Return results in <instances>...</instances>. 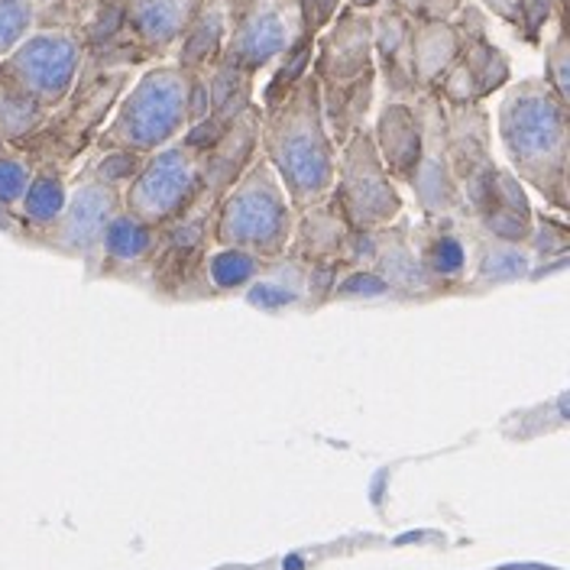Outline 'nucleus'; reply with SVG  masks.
Segmentation results:
<instances>
[{
  "label": "nucleus",
  "instance_id": "nucleus-1",
  "mask_svg": "<svg viewBox=\"0 0 570 570\" xmlns=\"http://www.w3.org/2000/svg\"><path fill=\"white\" fill-rule=\"evenodd\" d=\"M259 120L263 159L283 181L292 208L302 212L327 198L337 176V146L324 124L318 78H302L283 105L269 107Z\"/></svg>",
  "mask_w": 570,
  "mask_h": 570
},
{
  "label": "nucleus",
  "instance_id": "nucleus-2",
  "mask_svg": "<svg viewBox=\"0 0 570 570\" xmlns=\"http://www.w3.org/2000/svg\"><path fill=\"white\" fill-rule=\"evenodd\" d=\"M499 137L515 178H525L558 212L568 208V101L544 81L515 85L499 107Z\"/></svg>",
  "mask_w": 570,
  "mask_h": 570
},
{
  "label": "nucleus",
  "instance_id": "nucleus-3",
  "mask_svg": "<svg viewBox=\"0 0 570 570\" xmlns=\"http://www.w3.org/2000/svg\"><path fill=\"white\" fill-rule=\"evenodd\" d=\"M295 208L273 166L256 156L227 195L217 202L212 220L214 247L249 249L263 259H279L292 244Z\"/></svg>",
  "mask_w": 570,
  "mask_h": 570
},
{
  "label": "nucleus",
  "instance_id": "nucleus-4",
  "mask_svg": "<svg viewBox=\"0 0 570 570\" xmlns=\"http://www.w3.org/2000/svg\"><path fill=\"white\" fill-rule=\"evenodd\" d=\"M188 88L191 71L181 66L146 71L114 114L98 149H134L149 156L176 142L188 130Z\"/></svg>",
  "mask_w": 570,
  "mask_h": 570
},
{
  "label": "nucleus",
  "instance_id": "nucleus-5",
  "mask_svg": "<svg viewBox=\"0 0 570 570\" xmlns=\"http://www.w3.org/2000/svg\"><path fill=\"white\" fill-rule=\"evenodd\" d=\"M351 230H380L402 214V195L386 173L370 130H354L337 156V176L331 188Z\"/></svg>",
  "mask_w": 570,
  "mask_h": 570
},
{
  "label": "nucleus",
  "instance_id": "nucleus-6",
  "mask_svg": "<svg viewBox=\"0 0 570 570\" xmlns=\"http://www.w3.org/2000/svg\"><path fill=\"white\" fill-rule=\"evenodd\" d=\"M202 188V153L178 140L146 156L137 178L120 191V205L124 212L137 214L159 230L188 212L198 202Z\"/></svg>",
  "mask_w": 570,
  "mask_h": 570
},
{
  "label": "nucleus",
  "instance_id": "nucleus-7",
  "mask_svg": "<svg viewBox=\"0 0 570 570\" xmlns=\"http://www.w3.org/2000/svg\"><path fill=\"white\" fill-rule=\"evenodd\" d=\"M305 0H249L237 13L220 66L253 75L305 39Z\"/></svg>",
  "mask_w": 570,
  "mask_h": 570
},
{
  "label": "nucleus",
  "instance_id": "nucleus-8",
  "mask_svg": "<svg viewBox=\"0 0 570 570\" xmlns=\"http://www.w3.org/2000/svg\"><path fill=\"white\" fill-rule=\"evenodd\" d=\"M473 234H476V224L466 214H434L422 224L409 227V240L415 247V256L425 269L434 295L463 292V285L470 279Z\"/></svg>",
  "mask_w": 570,
  "mask_h": 570
},
{
  "label": "nucleus",
  "instance_id": "nucleus-9",
  "mask_svg": "<svg viewBox=\"0 0 570 570\" xmlns=\"http://www.w3.org/2000/svg\"><path fill=\"white\" fill-rule=\"evenodd\" d=\"M78 66L81 46L69 33H39L13 49L7 78L39 105L49 107L69 95Z\"/></svg>",
  "mask_w": 570,
  "mask_h": 570
},
{
  "label": "nucleus",
  "instance_id": "nucleus-10",
  "mask_svg": "<svg viewBox=\"0 0 570 570\" xmlns=\"http://www.w3.org/2000/svg\"><path fill=\"white\" fill-rule=\"evenodd\" d=\"M120 191L101 185L98 178L85 176L75 191H69L66 212L59 214V220L49 227L52 230V244L69 253V256H81V259H95L105 224L120 212Z\"/></svg>",
  "mask_w": 570,
  "mask_h": 570
},
{
  "label": "nucleus",
  "instance_id": "nucleus-11",
  "mask_svg": "<svg viewBox=\"0 0 570 570\" xmlns=\"http://www.w3.org/2000/svg\"><path fill=\"white\" fill-rule=\"evenodd\" d=\"M473 224L497 237V240H509V244H529L532 237L534 212L525 198L522 181L512 176L509 169H493L490 178V191L487 202L480 205V212L473 214Z\"/></svg>",
  "mask_w": 570,
  "mask_h": 570
},
{
  "label": "nucleus",
  "instance_id": "nucleus-12",
  "mask_svg": "<svg viewBox=\"0 0 570 570\" xmlns=\"http://www.w3.org/2000/svg\"><path fill=\"white\" fill-rule=\"evenodd\" d=\"M370 56H373V27L366 17L351 10L337 20V27L327 33L324 46H321L318 81L324 85L354 81L360 75L373 71Z\"/></svg>",
  "mask_w": 570,
  "mask_h": 570
},
{
  "label": "nucleus",
  "instance_id": "nucleus-13",
  "mask_svg": "<svg viewBox=\"0 0 570 570\" xmlns=\"http://www.w3.org/2000/svg\"><path fill=\"white\" fill-rule=\"evenodd\" d=\"M370 266L386 279L395 298H434V288L409 240V224H390L376 230V256Z\"/></svg>",
  "mask_w": 570,
  "mask_h": 570
},
{
  "label": "nucleus",
  "instance_id": "nucleus-14",
  "mask_svg": "<svg viewBox=\"0 0 570 570\" xmlns=\"http://www.w3.org/2000/svg\"><path fill=\"white\" fill-rule=\"evenodd\" d=\"M351 224L341 212V205L334 202V195L321 198L318 205L302 208L295 214V230H292V244L288 256H298L305 263H318V259H341V249L347 244Z\"/></svg>",
  "mask_w": 570,
  "mask_h": 570
},
{
  "label": "nucleus",
  "instance_id": "nucleus-15",
  "mask_svg": "<svg viewBox=\"0 0 570 570\" xmlns=\"http://www.w3.org/2000/svg\"><path fill=\"white\" fill-rule=\"evenodd\" d=\"M156 244H159V230L153 224L140 220L137 214L120 208L105 224L101 244H98V253H95V259H101L98 273L101 276H117L124 269L149 266Z\"/></svg>",
  "mask_w": 570,
  "mask_h": 570
},
{
  "label": "nucleus",
  "instance_id": "nucleus-16",
  "mask_svg": "<svg viewBox=\"0 0 570 570\" xmlns=\"http://www.w3.org/2000/svg\"><path fill=\"white\" fill-rule=\"evenodd\" d=\"M373 142H376V153H380L386 173L392 178L409 181L412 173H415V166H419V156H422V120H419V110H412L402 101H392V105L383 107Z\"/></svg>",
  "mask_w": 570,
  "mask_h": 570
},
{
  "label": "nucleus",
  "instance_id": "nucleus-17",
  "mask_svg": "<svg viewBox=\"0 0 570 570\" xmlns=\"http://www.w3.org/2000/svg\"><path fill=\"white\" fill-rule=\"evenodd\" d=\"M473 276L466 279L463 292H490L499 285L519 283L532 273V249L525 244H509L483 234L476 227L473 234Z\"/></svg>",
  "mask_w": 570,
  "mask_h": 570
},
{
  "label": "nucleus",
  "instance_id": "nucleus-18",
  "mask_svg": "<svg viewBox=\"0 0 570 570\" xmlns=\"http://www.w3.org/2000/svg\"><path fill=\"white\" fill-rule=\"evenodd\" d=\"M305 276H308V263L298 256H279L269 259L266 269L244 288L247 292L249 308L279 315L292 308H308V292H305Z\"/></svg>",
  "mask_w": 570,
  "mask_h": 570
},
{
  "label": "nucleus",
  "instance_id": "nucleus-19",
  "mask_svg": "<svg viewBox=\"0 0 570 570\" xmlns=\"http://www.w3.org/2000/svg\"><path fill=\"white\" fill-rule=\"evenodd\" d=\"M269 259L249 253V249L237 247H212L202 256V266H198V276L188 288V295H234V292H244L263 269H266ZM185 295V298H188Z\"/></svg>",
  "mask_w": 570,
  "mask_h": 570
},
{
  "label": "nucleus",
  "instance_id": "nucleus-20",
  "mask_svg": "<svg viewBox=\"0 0 570 570\" xmlns=\"http://www.w3.org/2000/svg\"><path fill=\"white\" fill-rule=\"evenodd\" d=\"M202 10V0H130L127 23L142 42L166 49L178 36L188 33Z\"/></svg>",
  "mask_w": 570,
  "mask_h": 570
},
{
  "label": "nucleus",
  "instance_id": "nucleus-21",
  "mask_svg": "<svg viewBox=\"0 0 570 570\" xmlns=\"http://www.w3.org/2000/svg\"><path fill=\"white\" fill-rule=\"evenodd\" d=\"M458 59H461V42L448 23L428 20L419 30L412 27V78H415V85H422V88L438 85L441 75Z\"/></svg>",
  "mask_w": 570,
  "mask_h": 570
},
{
  "label": "nucleus",
  "instance_id": "nucleus-22",
  "mask_svg": "<svg viewBox=\"0 0 570 570\" xmlns=\"http://www.w3.org/2000/svg\"><path fill=\"white\" fill-rule=\"evenodd\" d=\"M373 42L380 49V59L386 66V81L392 85L395 95H405L415 88L412 78V23L405 20L402 10H386L383 20L376 23Z\"/></svg>",
  "mask_w": 570,
  "mask_h": 570
},
{
  "label": "nucleus",
  "instance_id": "nucleus-23",
  "mask_svg": "<svg viewBox=\"0 0 570 570\" xmlns=\"http://www.w3.org/2000/svg\"><path fill=\"white\" fill-rule=\"evenodd\" d=\"M66 202H69V188L59 173H39L30 178L27 185V195L20 202L23 208V220L30 227H52L59 220V214L66 212Z\"/></svg>",
  "mask_w": 570,
  "mask_h": 570
},
{
  "label": "nucleus",
  "instance_id": "nucleus-24",
  "mask_svg": "<svg viewBox=\"0 0 570 570\" xmlns=\"http://www.w3.org/2000/svg\"><path fill=\"white\" fill-rule=\"evenodd\" d=\"M220 39H224V13H220V7H212V10L198 13L195 23H191L188 33H185L181 69L198 71L205 62L217 59V52H220V46H224Z\"/></svg>",
  "mask_w": 570,
  "mask_h": 570
},
{
  "label": "nucleus",
  "instance_id": "nucleus-25",
  "mask_svg": "<svg viewBox=\"0 0 570 570\" xmlns=\"http://www.w3.org/2000/svg\"><path fill=\"white\" fill-rule=\"evenodd\" d=\"M42 120V105L30 98L23 88H17L10 78L0 81V137L17 140L27 137Z\"/></svg>",
  "mask_w": 570,
  "mask_h": 570
},
{
  "label": "nucleus",
  "instance_id": "nucleus-26",
  "mask_svg": "<svg viewBox=\"0 0 570 570\" xmlns=\"http://www.w3.org/2000/svg\"><path fill=\"white\" fill-rule=\"evenodd\" d=\"M461 62L470 69V75H473L476 95H480V98L490 95V91H497L499 85H505V78H509V62H505V56H502L499 49H493L487 39L470 42V46L463 49Z\"/></svg>",
  "mask_w": 570,
  "mask_h": 570
},
{
  "label": "nucleus",
  "instance_id": "nucleus-27",
  "mask_svg": "<svg viewBox=\"0 0 570 570\" xmlns=\"http://www.w3.org/2000/svg\"><path fill=\"white\" fill-rule=\"evenodd\" d=\"M142 163H146V156L134 153V149H101V156L95 159V166H91L88 176L120 191V188H127L137 178Z\"/></svg>",
  "mask_w": 570,
  "mask_h": 570
},
{
  "label": "nucleus",
  "instance_id": "nucleus-28",
  "mask_svg": "<svg viewBox=\"0 0 570 570\" xmlns=\"http://www.w3.org/2000/svg\"><path fill=\"white\" fill-rule=\"evenodd\" d=\"M331 298H354V302H376V298H395L386 279L373 266H354L337 276Z\"/></svg>",
  "mask_w": 570,
  "mask_h": 570
},
{
  "label": "nucleus",
  "instance_id": "nucleus-29",
  "mask_svg": "<svg viewBox=\"0 0 570 570\" xmlns=\"http://www.w3.org/2000/svg\"><path fill=\"white\" fill-rule=\"evenodd\" d=\"M33 27L30 0H0V59L10 56Z\"/></svg>",
  "mask_w": 570,
  "mask_h": 570
},
{
  "label": "nucleus",
  "instance_id": "nucleus-30",
  "mask_svg": "<svg viewBox=\"0 0 570 570\" xmlns=\"http://www.w3.org/2000/svg\"><path fill=\"white\" fill-rule=\"evenodd\" d=\"M529 249L538 256H568V224L561 217H544L538 214L532 224V237H529Z\"/></svg>",
  "mask_w": 570,
  "mask_h": 570
},
{
  "label": "nucleus",
  "instance_id": "nucleus-31",
  "mask_svg": "<svg viewBox=\"0 0 570 570\" xmlns=\"http://www.w3.org/2000/svg\"><path fill=\"white\" fill-rule=\"evenodd\" d=\"M33 169L17 156H0V208H13L23 202Z\"/></svg>",
  "mask_w": 570,
  "mask_h": 570
},
{
  "label": "nucleus",
  "instance_id": "nucleus-32",
  "mask_svg": "<svg viewBox=\"0 0 570 570\" xmlns=\"http://www.w3.org/2000/svg\"><path fill=\"white\" fill-rule=\"evenodd\" d=\"M568 42H564V36H558V42L551 46V52H548V88L561 98V101H568Z\"/></svg>",
  "mask_w": 570,
  "mask_h": 570
},
{
  "label": "nucleus",
  "instance_id": "nucleus-33",
  "mask_svg": "<svg viewBox=\"0 0 570 570\" xmlns=\"http://www.w3.org/2000/svg\"><path fill=\"white\" fill-rule=\"evenodd\" d=\"M399 10H409V13H422V20H441L458 0H395Z\"/></svg>",
  "mask_w": 570,
  "mask_h": 570
},
{
  "label": "nucleus",
  "instance_id": "nucleus-34",
  "mask_svg": "<svg viewBox=\"0 0 570 570\" xmlns=\"http://www.w3.org/2000/svg\"><path fill=\"white\" fill-rule=\"evenodd\" d=\"M337 3H341V0H312V7H315V20H318V23L331 20V13L337 10ZM312 7H308V10H312Z\"/></svg>",
  "mask_w": 570,
  "mask_h": 570
},
{
  "label": "nucleus",
  "instance_id": "nucleus-35",
  "mask_svg": "<svg viewBox=\"0 0 570 570\" xmlns=\"http://www.w3.org/2000/svg\"><path fill=\"white\" fill-rule=\"evenodd\" d=\"M13 227V217L7 214V208H0V230H10Z\"/></svg>",
  "mask_w": 570,
  "mask_h": 570
},
{
  "label": "nucleus",
  "instance_id": "nucleus-36",
  "mask_svg": "<svg viewBox=\"0 0 570 570\" xmlns=\"http://www.w3.org/2000/svg\"><path fill=\"white\" fill-rule=\"evenodd\" d=\"M505 570H548V568H505Z\"/></svg>",
  "mask_w": 570,
  "mask_h": 570
}]
</instances>
